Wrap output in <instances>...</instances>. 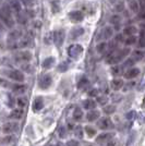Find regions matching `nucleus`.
Here are the masks:
<instances>
[{"mask_svg": "<svg viewBox=\"0 0 145 146\" xmlns=\"http://www.w3.org/2000/svg\"><path fill=\"white\" fill-rule=\"evenodd\" d=\"M54 63H55L54 57H48V58H46L45 60L43 61V67L45 68V69H50V68L54 66Z\"/></svg>", "mask_w": 145, "mask_h": 146, "instance_id": "obj_18", "label": "nucleus"}, {"mask_svg": "<svg viewBox=\"0 0 145 146\" xmlns=\"http://www.w3.org/2000/svg\"><path fill=\"white\" fill-rule=\"evenodd\" d=\"M133 137H134V133H132V135H131V137H130V141H128L127 146H130V145H131V144H132V142H133Z\"/></svg>", "mask_w": 145, "mask_h": 146, "instance_id": "obj_51", "label": "nucleus"}, {"mask_svg": "<svg viewBox=\"0 0 145 146\" xmlns=\"http://www.w3.org/2000/svg\"><path fill=\"white\" fill-rule=\"evenodd\" d=\"M123 8H124V6H123V2H120V3H118V5L116 6V11L120 12V11H122V10H123Z\"/></svg>", "mask_w": 145, "mask_h": 146, "instance_id": "obj_48", "label": "nucleus"}, {"mask_svg": "<svg viewBox=\"0 0 145 146\" xmlns=\"http://www.w3.org/2000/svg\"><path fill=\"white\" fill-rule=\"evenodd\" d=\"M51 83H53L51 76L49 74H46V75H44V76L41 78L39 82H38V85H39V87L42 90H46V88H48L49 86L51 85Z\"/></svg>", "mask_w": 145, "mask_h": 146, "instance_id": "obj_7", "label": "nucleus"}, {"mask_svg": "<svg viewBox=\"0 0 145 146\" xmlns=\"http://www.w3.org/2000/svg\"><path fill=\"white\" fill-rule=\"evenodd\" d=\"M7 74H8V76H9L10 79H12L13 81H17V82H22V81H24V74L21 72V71H19V70H11V71H9Z\"/></svg>", "mask_w": 145, "mask_h": 146, "instance_id": "obj_8", "label": "nucleus"}, {"mask_svg": "<svg viewBox=\"0 0 145 146\" xmlns=\"http://www.w3.org/2000/svg\"><path fill=\"white\" fill-rule=\"evenodd\" d=\"M83 52V48L81 45H71L69 48H68V55L70 56L71 58H78L79 56H81V54Z\"/></svg>", "mask_w": 145, "mask_h": 146, "instance_id": "obj_3", "label": "nucleus"}, {"mask_svg": "<svg viewBox=\"0 0 145 146\" xmlns=\"http://www.w3.org/2000/svg\"><path fill=\"white\" fill-rule=\"evenodd\" d=\"M83 33H84V30L82 29V27H74L72 31H71V33H70V35L72 38H78L80 37L81 35H83Z\"/></svg>", "mask_w": 145, "mask_h": 146, "instance_id": "obj_15", "label": "nucleus"}, {"mask_svg": "<svg viewBox=\"0 0 145 146\" xmlns=\"http://www.w3.org/2000/svg\"><path fill=\"white\" fill-rule=\"evenodd\" d=\"M15 140V137L13 135H7L3 137H0V144H11Z\"/></svg>", "mask_w": 145, "mask_h": 146, "instance_id": "obj_20", "label": "nucleus"}, {"mask_svg": "<svg viewBox=\"0 0 145 146\" xmlns=\"http://www.w3.org/2000/svg\"><path fill=\"white\" fill-rule=\"evenodd\" d=\"M67 146H80V143L75 140H70L67 143Z\"/></svg>", "mask_w": 145, "mask_h": 146, "instance_id": "obj_45", "label": "nucleus"}, {"mask_svg": "<svg viewBox=\"0 0 145 146\" xmlns=\"http://www.w3.org/2000/svg\"><path fill=\"white\" fill-rule=\"evenodd\" d=\"M139 74H140L139 68H131V69H128V71L124 73V78L128 80H132L134 78H136Z\"/></svg>", "mask_w": 145, "mask_h": 146, "instance_id": "obj_11", "label": "nucleus"}, {"mask_svg": "<svg viewBox=\"0 0 145 146\" xmlns=\"http://www.w3.org/2000/svg\"><path fill=\"white\" fill-rule=\"evenodd\" d=\"M133 55V60H142L143 58H144V51H142V50H134L132 52Z\"/></svg>", "mask_w": 145, "mask_h": 146, "instance_id": "obj_24", "label": "nucleus"}, {"mask_svg": "<svg viewBox=\"0 0 145 146\" xmlns=\"http://www.w3.org/2000/svg\"><path fill=\"white\" fill-rule=\"evenodd\" d=\"M0 85L2 86V87H6V88L12 86L11 84H10V82H8V81L5 80V79H0Z\"/></svg>", "mask_w": 145, "mask_h": 146, "instance_id": "obj_40", "label": "nucleus"}, {"mask_svg": "<svg viewBox=\"0 0 145 146\" xmlns=\"http://www.w3.org/2000/svg\"><path fill=\"white\" fill-rule=\"evenodd\" d=\"M19 130L18 122H8L2 125V132L5 134H11Z\"/></svg>", "mask_w": 145, "mask_h": 146, "instance_id": "obj_4", "label": "nucleus"}, {"mask_svg": "<svg viewBox=\"0 0 145 146\" xmlns=\"http://www.w3.org/2000/svg\"><path fill=\"white\" fill-rule=\"evenodd\" d=\"M22 69H24L27 73H32L34 71V68L32 67V66H29V64H24V66L22 67Z\"/></svg>", "mask_w": 145, "mask_h": 146, "instance_id": "obj_44", "label": "nucleus"}, {"mask_svg": "<svg viewBox=\"0 0 145 146\" xmlns=\"http://www.w3.org/2000/svg\"><path fill=\"white\" fill-rule=\"evenodd\" d=\"M114 137V134L112 133H103V134H99L98 136L96 137V143L102 145V144H106L108 143L110 140H112Z\"/></svg>", "mask_w": 145, "mask_h": 146, "instance_id": "obj_9", "label": "nucleus"}, {"mask_svg": "<svg viewBox=\"0 0 145 146\" xmlns=\"http://www.w3.org/2000/svg\"><path fill=\"white\" fill-rule=\"evenodd\" d=\"M122 86H123V80H121V79L112 80V82H111V87H112L115 91L120 90Z\"/></svg>", "mask_w": 145, "mask_h": 146, "instance_id": "obj_17", "label": "nucleus"}, {"mask_svg": "<svg viewBox=\"0 0 145 146\" xmlns=\"http://www.w3.org/2000/svg\"><path fill=\"white\" fill-rule=\"evenodd\" d=\"M107 47H108V45H107L106 43H100L97 45L96 49L98 52H103V51H105V50L107 49Z\"/></svg>", "mask_w": 145, "mask_h": 146, "instance_id": "obj_35", "label": "nucleus"}, {"mask_svg": "<svg viewBox=\"0 0 145 146\" xmlns=\"http://www.w3.org/2000/svg\"><path fill=\"white\" fill-rule=\"evenodd\" d=\"M135 43H136V37L134 36V35H133V36H129L128 39L126 40V44L129 45V46H130V45H133V44H135Z\"/></svg>", "mask_w": 145, "mask_h": 146, "instance_id": "obj_38", "label": "nucleus"}, {"mask_svg": "<svg viewBox=\"0 0 145 146\" xmlns=\"http://www.w3.org/2000/svg\"><path fill=\"white\" fill-rule=\"evenodd\" d=\"M58 134H59V136H60L61 139L66 137V134H67L66 128H65V127H60V128H59V131H58Z\"/></svg>", "mask_w": 145, "mask_h": 146, "instance_id": "obj_41", "label": "nucleus"}, {"mask_svg": "<svg viewBox=\"0 0 145 146\" xmlns=\"http://www.w3.org/2000/svg\"><path fill=\"white\" fill-rule=\"evenodd\" d=\"M116 39H117V40H120V42H122V40H123V35L118 34V35H117V37H116Z\"/></svg>", "mask_w": 145, "mask_h": 146, "instance_id": "obj_52", "label": "nucleus"}, {"mask_svg": "<svg viewBox=\"0 0 145 146\" xmlns=\"http://www.w3.org/2000/svg\"><path fill=\"white\" fill-rule=\"evenodd\" d=\"M69 18L71 19L73 22H81L84 19V14L79 10H75V11H71L69 13Z\"/></svg>", "mask_w": 145, "mask_h": 146, "instance_id": "obj_10", "label": "nucleus"}, {"mask_svg": "<svg viewBox=\"0 0 145 146\" xmlns=\"http://www.w3.org/2000/svg\"><path fill=\"white\" fill-rule=\"evenodd\" d=\"M18 104H19V106H20V107H24L25 105H26V100H24L23 98H19Z\"/></svg>", "mask_w": 145, "mask_h": 146, "instance_id": "obj_50", "label": "nucleus"}, {"mask_svg": "<svg viewBox=\"0 0 145 146\" xmlns=\"http://www.w3.org/2000/svg\"><path fill=\"white\" fill-rule=\"evenodd\" d=\"M139 45H140V47H144V32H143V30L141 31V35H140Z\"/></svg>", "mask_w": 145, "mask_h": 146, "instance_id": "obj_42", "label": "nucleus"}, {"mask_svg": "<svg viewBox=\"0 0 145 146\" xmlns=\"http://www.w3.org/2000/svg\"><path fill=\"white\" fill-rule=\"evenodd\" d=\"M27 19H29V17H27V14H26V13L22 12V11H20V12L18 13L17 21H18L20 24H25V23L27 22Z\"/></svg>", "mask_w": 145, "mask_h": 146, "instance_id": "obj_19", "label": "nucleus"}, {"mask_svg": "<svg viewBox=\"0 0 145 146\" xmlns=\"http://www.w3.org/2000/svg\"><path fill=\"white\" fill-rule=\"evenodd\" d=\"M133 64H134V61L133 60H127L123 63V68H130L132 67Z\"/></svg>", "mask_w": 145, "mask_h": 146, "instance_id": "obj_46", "label": "nucleus"}, {"mask_svg": "<svg viewBox=\"0 0 145 146\" xmlns=\"http://www.w3.org/2000/svg\"><path fill=\"white\" fill-rule=\"evenodd\" d=\"M50 146H51V145H50Z\"/></svg>", "mask_w": 145, "mask_h": 146, "instance_id": "obj_57", "label": "nucleus"}, {"mask_svg": "<svg viewBox=\"0 0 145 146\" xmlns=\"http://www.w3.org/2000/svg\"><path fill=\"white\" fill-rule=\"evenodd\" d=\"M44 102H43V98L42 97H37L35 98V100H34V104H33V110H35V111H38V110H41L43 108V105Z\"/></svg>", "mask_w": 145, "mask_h": 146, "instance_id": "obj_16", "label": "nucleus"}, {"mask_svg": "<svg viewBox=\"0 0 145 146\" xmlns=\"http://www.w3.org/2000/svg\"><path fill=\"white\" fill-rule=\"evenodd\" d=\"M68 68H69V62L68 61H63V62H61L60 64L58 66V71L59 72H66L67 70H68Z\"/></svg>", "mask_w": 145, "mask_h": 146, "instance_id": "obj_30", "label": "nucleus"}, {"mask_svg": "<svg viewBox=\"0 0 145 146\" xmlns=\"http://www.w3.org/2000/svg\"><path fill=\"white\" fill-rule=\"evenodd\" d=\"M88 96H91V97L98 96V91H97V90H92V91L88 92Z\"/></svg>", "mask_w": 145, "mask_h": 146, "instance_id": "obj_49", "label": "nucleus"}, {"mask_svg": "<svg viewBox=\"0 0 145 146\" xmlns=\"http://www.w3.org/2000/svg\"><path fill=\"white\" fill-rule=\"evenodd\" d=\"M115 111H116V106H114V105H109V106H106L104 108V112L107 113V115H111Z\"/></svg>", "mask_w": 145, "mask_h": 146, "instance_id": "obj_32", "label": "nucleus"}, {"mask_svg": "<svg viewBox=\"0 0 145 146\" xmlns=\"http://www.w3.org/2000/svg\"><path fill=\"white\" fill-rule=\"evenodd\" d=\"M0 20L5 22L8 27H12L14 21L11 15V9L9 7H2L0 8Z\"/></svg>", "mask_w": 145, "mask_h": 146, "instance_id": "obj_2", "label": "nucleus"}, {"mask_svg": "<svg viewBox=\"0 0 145 146\" xmlns=\"http://www.w3.org/2000/svg\"><path fill=\"white\" fill-rule=\"evenodd\" d=\"M130 49L129 48H124L121 49V50H112L110 54L107 57V62L109 64H116L118 62H120L126 56H128L130 54Z\"/></svg>", "mask_w": 145, "mask_h": 146, "instance_id": "obj_1", "label": "nucleus"}, {"mask_svg": "<svg viewBox=\"0 0 145 146\" xmlns=\"http://www.w3.org/2000/svg\"><path fill=\"white\" fill-rule=\"evenodd\" d=\"M85 132L88 134V136H91V137L96 134V131L93 128H91V127H86V128H85Z\"/></svg>", "mask_w": 145, "mask_h": 146, "instance_id": "obj_39", "label": "nucleus"}, {"mask_svg": "<svg viewBox=\"0 0 145 146\" xmlns=\"http://www.w3.org/2000/svg\"><path fill=\"white\" fill-rule=\"evenodd\" d=\"M112 35H114V30H112V27H110V26H106V27L102 31V36L99 37V38H103V39H109Z\"/></svg>", "mask_w": 145, "mask_h": 146, "instance_id": "obj_12", "label": "nucleus"}, {"mask_svg": "<svg viewBox=\"0 0 145 146\" xmlns=\"http://www.w3.org/2000/svg\"><path fill=\"white\" fill-rule=\"evenodd\" d=\"M139 2H140V3H141V5H142V7H143V6H144L145 0H139Z\"/></svg>", "mask_w": 145, "mask_h": 146, "instance_id": "obj_55", "label": "nucleus"}, {"mask_svg": "<svg viewBox=\"0 0 145 146\" xmlns=\"http://www.w3.org/2000/svg\"><path fill=\"white\" fill-rule=\"evenodd\" d=\"M99 116H100V112L98 111V110H91L87 115H86V118H87V120L88 121H95V120H97L98 118H99Z\"/></svg>", "mask_w": 145, "mask_h": 146, "instance_id": "obj_14", "label": "nucleus"}, {"mask_svg": "<svg viewBox=\"0 0 145 146\" xmlns=\"http://www.w3.org/2000/svg\"><path fill=\"white\" fill-rule=\"evenodd\" d=\"M13 93L15 94H23L26 91V86L25 85H13L12 86Z\"/></svg>", "mask_w": 145, "mask_h": 146, "instance_id": "obj_26", "label": "nucleus"}, {"mask_svg": "<svg viewBox=\"0 0 145 146\" xmlns=\"http://www.w3.org/2000/svg\"><path fill=\"white\" fill-rule=\"evenodd\" d=\"M21 32L20 31H14L12 32L11 34H10V36H9V40H13V42H15L17 39H19L20 37H21Z\"/></svg>", "mask_w": 145, "mask_h": 146, "instance_id": "obj_28", "label": "nucleus"}, {"mask_svg": "<svg viewBox=\"0 0 145 146\" xmlns=\"http://www.w3.org/2000/svg\"><path fill=\"white\" fill-rule=\"evenodd\" d=\"M136 32H138V30H136V27H134V26H128V27H126L124 31H123L124 35H128V36H133Z\"/></svg>", "mask_w": 145, "mask_h": 146, "instance_id": "obj_25", "label": "nucleus"}, {"mask_svg": "<svg viewBox=\"0 0 145 146\" xmlns=\"http://www.w3.org/2000/svg\"><path fill=\"white\" fill-rule=\"evenodd\" d=\"M136 116V113H135V111H129V112H127V115H126V118H127L128 120H131V119H133L134 117Z\"/></svg>", "mask_w": 145, "mask_h": 146, "instance_id": "obj_43", "label": "nucleus"}, {"mask_svg": "<svg viewBox=\"0 0 145 146\" xmlns=\"http://www.w3.org/2000/svg\"><path fill=\"white\" fill-rule=\"evenodd\" d=\"M97 127L100 130H109L114 128V123L109 118H102L97 122Z\"/></svg>", "mask_w": 145, "mask_h": 146, "instance_id": "obj_5", "label": "nucleus"}, {"mask_svg": "<svg viewBox=\"0 0 145 146\" xmlns=\"http://www.w3.org/2000/svg\"><path fill=\"white\" fill-rule=\"evenodd\" d=\"M3 32H5V26H3V24L0 23V35H1Z\"/></svg>", "mask_w": 145, "mask_h": 146, "instance_id": "obj_54", "label": "nucleus"}, {"mask_svg": "<svg viewBox=\"0 0 145 146\" xmlns=\"http://www.w3.org/2000/svg\"><path fill=\"white\" fill-rule=\"evenodd\" d=\"M22 116H23V111L21 109L12 110L11 113L9 115V117H10L11 119H20V118H22Z\"/></svg>", "mask_w": 145, "mask_h": 146, "instance_id": "obj_22", "label": "nucleus"}, {"mask_svg": "<svg viewBox=\"0 0 145 146\" xmlns=\"http://www.w3.org/2000/svg\"><path fill=\"white\" fill-rule=\"evenodd\" d=\"M65 37H66V34L62 30L56 31L54 33V42L56 46H58V47L62 46V44L65 42Z\"/></svg>", "mask_w": 145, "mask_h": 146, "instance_id": "obj_6", "label": "nucleus"}, {"mask_svg": "<svg viewBox=\"0 0 145 146\" xmlns=\"http://www.w3.org/2000/svg\"><path fill=\"white\" fill-rule=\"evenodd\" d=\"M51 6H53V11L54 12H58L59 10H60V3H59V1H57V0H54L53 2H51Z\"/></svg>", "mask_w": 145, "mask_h": 146, "instance_id": "obj_36", "label": "nucleus"}, {"mask_svg": "<svg viewBox=\"0 0 145 146\" xmlns=\"http://www.w3.org/2000/svg\"><path fill=\"white\" fill-rule=\"evenodd\" d=\"M56 146H65V145H63L61 142H59V143H57V145H56Z\"/></svg>", "mask_w": 145, "mask_h": 146, "instance_id": "obj_56", "label": "nucleus"}, {"mask_svg": "<svg viewBox=\"0 0 145 146\" xmlns=\"http://www.w3.org/2000/svg\"><path fill=\"white\" fill-rule=\"evenodd\" d=\"M107 102H108V97L107 96H97V103L99 104V105H106L107 104Z\"/></svg>", "mask_w": 145, "mask_h": 146, "instance_id": "obj_34", "label": "nucleus"}, {"mask_svg": "<svg viewBox=\"0 0 145 146\" xmlns=\"http://www.w3.org/2000/svg\"><path fill=\"white\" fill-rule=\"evenodd\" d=\"M88 86H90V82H88V80L86 79V78H83V79L78 83V87H79L80 90H85V88L88 87Z\"/></svg>", "mask_w": 145, "mask_h": 146, "instance_id": "obj_27", "label": "nucleus"}, {"mask_svg": "<svg viewBox=\"0 0 145 146\" xmlns=\"http://www.w3.org/2000/svg\"><path fill=\"white\" fill-rule=\"evenodd\" d=\"M120 21H121V18L119 17V15H112L111 19H110V22L115 25L119 24V23H120Z\"/></svg>", "mask_w": 145, "mask_h": 146, "instance_id": "obj_37", "label": "nucleus"}, {"mask_svg": "<svg viewBox=\"0 0 145 146\" xmlns=\"http://www.w3.org/2000/svg\"><path fill=\"white\" fill-rule=\"evenodd\" d=\"M22 2H23V5L26 7H31L33 3H34V0H22Z\"/></svg>", "mask_w": 145, "mask_h": 146, "instance_id": "obj_47", "label": "nucleus"}, {"mask_svg": "<svg viewBox=\"0 0 145 146\" xmlns=\"http://www.w3.org/2000/svg\"><path fill=\"white\" fill-rule=\"evenodd\" d=\"M82 117H83V111H82V109L81 108H75L74 112H73V118L75 120H80Z\"/></svg>", "mask_w": 145, "mask_h": 146, "instance_id": "obj_31", "label": "nucleus"}, {"mask_svg": "<svg viewBox=\"0 0 145 146\" xmlns=\"http://www.w3.org/2000/svg\"><path fill=\"white\" fill-rule=\"evenodd\" d=\"M31 58H32V55L29 51H22V52H18L15 55V59L20 61H29L31 60Z\"/></svg>", "mask_w": 145, "mask_h": 146, "instance_id": "obj_13", "label": "nucleus"}, {"mask_svg": "<svg viewBox=\"0 0 145 146\" xmlns=\"http://www.w3.org/2000/svg\"><path fill=\"white\" fill-rule=\"evenodd\" d=\"M74 134L78 139H83V134H84V131H83V128L81 125H78L75 130H74Z\"/></svg>", "mask_w": 145, "mask_h": 146, "instance_id": "obj_29", "label": "nucleus"}, {"mask_svg": "<svg viewBox=\"0 0 145 146\" xmlns=\"http://www.w3.org/2000/svg\"><path fill=\"white\" fill-rule=\"evenodd\" d=\"M130 8H131V10H132L133 12H139L140 8H139L138 1H136V0H131V2H130Z\"/></svg>", "mask_w": 145, "mask_h": 146, "instance_id": "obj_33", "label": "nucleus"}, {"mask_svg": "<svg viewBox=\"0 0 145 146\" xmlns=\"http://www.w3.org/2000/svg\"><path fill=\"white\" fill-rule=\"evenodd\" d=\"M119 70H120L119 68H117V67L114 68V69H112V73H114V74H117V73H119V72H120Z\"/></svg>", "mask_w": 145, "mask_h": 146, "instance_id": "obj_53", "label": "nucleus"}, {"mask_svg": "<svg viewBox=\"0 0 145 146\" xmlns=\"http://www.w3.org/2000/svg\"><path fill=\"white\" fill-rule=\"evenodd\" d=\"M9 8L12 9L13 11L17 13H19L20 11H21V5H20V2H19L18 0H13V1H11V5H10Z\"/></svg>", "mask_w": 145, "mask_h": 146, "instance_id": "obj_23", "label": "nucleus"}, {"mask_svg": "<svg viewBox=\"0 0 145 146\" xmlns=\"http://www.w3.org/2000/svg\"><path fill=\"white\" fill-rule=\"evenodd\" d=\"M83 107H84L85 109H94L95 107H96V103L93 100V99H86L84 103H83Z\"/></svg>", "mask_w": 145, "mask_h": 146, "instance_id": "obj_21", "label": "nucleus"}]
</instances>
